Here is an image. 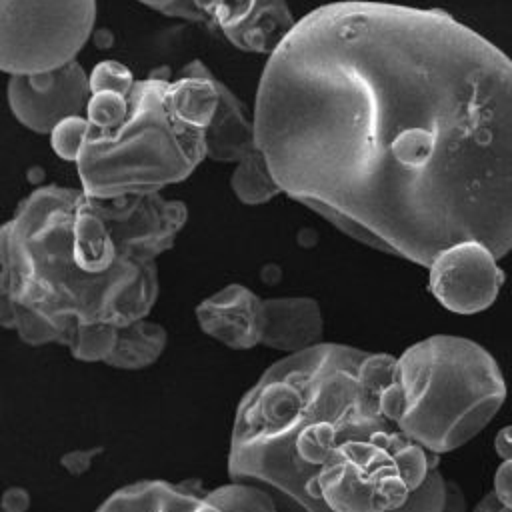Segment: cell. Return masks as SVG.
Segmentation results:
<instances>
[{
    "label": "cell",
    "instance_id": "obj_7",
    "mask_svg": "<svg viewBox=\"0 0 512 512\" xmlns=\"http://www.w3.org/2000/svg\"><path fill=\"white\" fill-rule=\"evenodd\" d=\"M98 204L120 248L138 262H156L188 220L186 204L160 192L98 198Z\"/></svg>",
    "mask_w": 512,
    "mask_h": 512
},
{
    "label": "cell",
    "instance_id": "obj_6",
    "mask_svg": "<svg viewBox=\"0 0 512 512\" xmlns=\"http://www.w3.org/2000/svg\"><path fill=\"white\" fill-rule=\"evenodd\" d=\"M96 0H0V68L36 74L76 60L92 36Z\"/></svg>",
    "mask_w": 512,
    "mask_h": 512
},
{
    "label": "cell",
    "instance_id": "obj_26",
    "mask_svg": "<svg viewBox=\"0 0 512 512\" xmlns=\"http://www.w3.org/2000/svg\"><path fill=\"white\" fill-rule=\"evenodd\" d=\"M494 494L498 500L512 510V460H502L494 474Z\"/></svg>",
    "mask_w": 512,
    "mask_h": 512
},
{
    "label": "cell",
    "instance_id": "obj_28",
    "mask_svg": "<svg viewBox=\"0 0 512 512\" xmlns=\"http://www.w3.org/2000/svg\"><path fill=\"white\" fill-rule=\"evenodd\" d=\"M96 454H98V450H72V452L64 454L60 462L70 474L78 476V474H84L92 466V460Z\"/></svg>",
    "mask_w": 512,
    "mask_h": 512
},
{
    "label": "cell",
    "instance_id": "obj_29",
    "mask_svg": "<svg viewBox=\"0 0 512 512\" xmlns=\"http://www.w3.org/2000/svg\"><path fill=\"white\" fill-rule=\"evenodd\" d=\"M468 502L464 496V490L456 480H446V500L442 512H466Z\"/></svg>",
    "mask_w": 512,
    "mask_h": 512
},
{
    "label": "cell",
    "instance_id": "obj_9",
    "mask_svg": "<svg viewBox=\"0 0 512 512\" xmlns=\"http://www.w3.org/2000/svg\"><path fill=\"white\" fill-rule=\"evenodd\" d=\"M498 260L486 244L476 240L442 250L428 266L432 296L456 314H478L490 308L506 278Z\"/></svg>",
    "mask_w": 512,
    "mask_h": 512
},
{
    "label": "cell",
    "instance_id": "obj_23",
    "mask_svg": "<svg viewBox=\"0 0 512 512\" xmlns=\"http://www.w3.org/2000/svg\"><path fill=\"white\" fill-rule=\"evenodd\" d=\"M446 500V478L438 468L430 470L426 480L408 494V498L388 512H442Z\"/></svg>",
    "mask_w": 512,
    "mask_h": 512
},
{
    "label": "cell",
    "instance_id": "obj_22",
    "mask_svg": "<svg viewBox=\"0 0 512 512\" xmlns=\"http://www.w3.org/2000/svg\"><path fill=\"white\" fill-rule=\"evenodd\" d=\"M130 112V98L118 92H92L86 118L96 130H114L118 128Z\"/></svg>",
    "mask_w": 512,
    "mask_h": 512
},
{
    "label": "cell",
    "instance_id": "obj_25",
    "mask_svg": "<svg viewBox=\"0 0 512 512\" xmlns=\"http://www.w3.org/2000/svg\"><path fill=\"white\" fill-rule=\"evenodd\" d=\"M138 2L148 6L150 10H156V12L164 14V16L182 18V20L206 26L204 14L200 12L196 0H138Z\"/></svg>",
    "mask_w": 512,
    "mask_h": 512
},
{
    "label": "cell",
    "instance_id": "obj_20",
    "mask_svg": "<svg viewBox=\"0 0 512 512\" xmlns=\"http://www.w3.org/2000/svg\"><path fill=\"white\" fill-rule=\"evenodd\" d=\"M118 340V326L114 324H80L76 326L70 344V354L80 362H104L112 356Z\"/></svg>",
    "mask_w": 512,
    "mask_h": 512
},
{
    "label": "cell",
    "instance_id": "obj_19",
    "mask_svg": "<svg viewBox=\"0 0 512 512\" xmlns=\"http://www.w3.org/2000/svg\"><path fill=\"white\" fill-rule=\"evenodd\" d=\"M206 498L222 512H280L268 490L250 482L222 484L206 492Z\"/></svg>",
    "mask_w": 512,
    "mask_h": 512
},
{
    "label": "cell",
    "instance_id": "obj_15",
    "mask_svg": "<svg viewBox=\"0 0 512 512\" xmlns=\"http://www.w3.org/2000/svg\"><path fill=\"white\" fill-rule=\"evenodd\" d=\"M218 100V78L202 60H192L182 66L166 86V106L170 114L194 130L206 132L216 114Z\"/></svg>",
    "mask_w": 512,
    "mask_h": 512
},
{
    "label": "cell",
    "instance_id": "obj_14",
    "mask_svg": "<svg viewBox=\"0 0 512 512\" xmlns=\"http://www.w3.org/2000/svg\"><path fill=\"white\" fill-rule=\"evenodd\" d=\"M218 90V108L204 132L206 158L238 164L260 148L254 116L248 114L244 102L222 80H218Z\"/></svg>",
    "mask_w": 512,
    "mask_h": 512
},
{
    "label": "cell",
    "instance_id": "obj_10",
    "mask_svg": "<svg viewBox=\"0 0 512 512\" xmlns=\"http://www.w3.org/2000/svg\"><path fill=\"white\" fill-rule=\"evenodd\" d=\"M206 26L242 52L272 56L298 20L288 0H196Z\"/></svg>",
    "mask_w": 512,
    "mask_h": 512
},
{
    "label": "cell",
    "instance_id": "obj_12",
    "mask_svg": "<svg viewBox=\"0 0 512 512\" xmlns=\"http://www.w3.org/2000/svg\"><path fill=\"white\" fill-rule=\"evenodd\" d=\"M324 316L320 304L308 296L264 298L262 346L298 354L322 344Z\"/></svg>",
    "mask_w": 512,
    "mask_h": 512
},
{
    "label": "cell",
    "instance_id": "obj_11",
    "mask_svg": "<svg viewBox=\"0 0 512 512\" xmlns=\"http://www.w3.org/2000/svg\"><path fill=\"white\" fill-rule=\"evenodd\" d=\"M200 330L232 350L262 344L264 298L244 284H228L196 306Z\"/></svg>",
    "mask_w": 512,
    "mask_h": 512
},
{
    "label": "cell",
    "instance_id": "obj_27",
    "mask_svg": "<svg viewBox=\"0 0 512 512\" xmlns=\"http://www.w3.org/2000/svg\"><path fill=\"white\" fill-rule=\"evenodd\" d=\"M32 504V498L26 488L22 486H10L4 490L2 500H0V510L2 512H28Z\"/></svg>",
    "mask_w": 512,
    "mask_h": 512
},
{
    "label": "cell",
    "instance_id": "obj_24",
    "mask_svg": "<svg viewBox=\"0 0 512 512\" xmlns=\"http://www.w3.org/2000/svg\"><path fill=\"white\" fill-rule=\"evenodd\" d=\"M90 90L92 92H118L130 98L136 86L132 70L116 60H102L90 70Z\"/></svg>",
    "mask_w": 512,
    "mask_h": 512
},
{
    "label": "cell",
    "instance_id": "obj_18",
    "mask_svg": "<svg viewBox=\"0 0 512 512\" xmlns=\"http://www.w3.org/2000/svg\"><path fill=\"white\" fill-rule=\"evenodd\" d=\"M0 324L14 330L16 336L28 346H66V334L50 318L4 298H0Z\"/></svg>",
    "mask_w": 512,
    "mask_h": 512
},
{
    "label": "cell",
    "instance_id": "obj_1",
    "mask_svg": "<svg viewBox=\"0 0 512 512\" xmlns=\"http://www.w3.org/2000/svg\"><path fill=\"white\" fill-rule=\"evenodd\" d=\"M258 146L282 192L352 240L428 268L512 250V58L438 8H314L268 56Z\"/></svg>",
    "mask_w": 512,
    "mask_h": 512
},
{
    "label": "cell",
    "instance_id": "obj_13",
    "mask_svg": "<svg viewBox=\"0 0 512 512\" xmlns=\"http://www.w3.org/2000/svg\"><path fill=\"white\" fill-rule=\"evenodd\" d=\"M94 512H222L206 492L166 480H140L110 494Z\"/></svg>",
    "mask_w": 512,
    "mask_h": 512
},
{
    "label": "cell",
    "instance_id": "obj_3",
    "mask_svg": "<svg viewBox=\"0 0 512 512\" xmlns=\"http://www.w3.org/2000/svg\"><path fill=\"white\" fill-rule=\"evenodd\" d=\"M158 294V264L130 258L82 188L40 186L0 228V298L50 318L66 346L80 324L148 318Z\"/></svg>",
    "mask_w": 512,
    "mask_h": 512
},
{
    "label": "cell",
    "instance_id": "obj_4",
    "mask_svg": "<svg viewBox=\"0 0 512 512\" xmlns=\"http://www.w3.org/2000/svg\"><path fill=\"white\" fill-rule=\"evenodd\" d=\"M398 426L432 454L452 452L498 414L506 380L478 342L434 334L396 358Z\"/></svg>",
    "mask_w": 512,
    "mask_h": 512
},
{
    "label": "cell",
    "instance_id": "obj_5",
    "mask_svg": "<svg viewBox=\"0 0 512 512\" xmlns=\"http://www.w3.org/2000/svg\"><path fill=\"white\" fill-rule=\"evenodd\" d=\"M168 74L160 68L136 82L128 118L118 128H92L76 162L86 194L118 198L162 192L184 182L206 158L204 132L178 122L166 106Z\"/></svg>",
    "mask_w": 512,
    "mask_h": 512
},
{
    "label": "cell",
    "instance_id": "obj_30",
    "mask_svg": "<svg viewBox=\"0 0 512 512\" xmlns=\"http://www.w3.org/2000/svg\"><path fill=\"white\" fill-rule=\"evenodd\" d=\"M494 448L500 460H512V426H504L498 430L494 438Z\"/></svg>",
    "mask_w": 512,
    "mask_h": 512
},
{
    "label": "cell",
    "instance_id": "obj_17",
    "mask_svg": "<svg viewBox=\"0 0 512 512\" xmlns=\"http://www.w3.org/2000/svg\"><path fill=\"white\" fill-rule=\"evenodd\" d=\"M230 188L234 196L248 206H260L270 202L278 194H284L260 148L234 164Z\"/></svg>",
    "mask_w": 512,
    "mask_h": 512
},
{
    "label": "cell",
    "instance_id": "obj_16",
    "mask_svg": "<svg viewBox=\"0 0 512 512\" xmlns=\"http://www.w3.org/2000/svg\"><path fill=\"white\" fill-rule=\"evenodd\" d=\"M168 344V332L162 324L148 318L118 328V340L112 356L106 360L116 370H144L160 360Z\"/></svg>",
    "mask_w": 512,
    "mask_h": 512
},
{
    "label": "cell",
    "instance_id": "obj_2",
    "mask_svg": "<svg viewBox=\"0 0 512 512\" xmlns=\"http://www.w3.org/2000/svg\"><path fill=\"white\" fill-rule=\"evenodd\" d=\"M396 358L322 342L270 364L238 402L230 480L280 512L398 508L440 456L398 426Z\"/></svg>",
    "mask_w": 512,
    "mask_h": 512
},
{
    "label": "cell",
    "instance_id": "obj_31",
    "mask_svg": "<svg viewBox=\"0 0 512 512\" xmlns=\"http://www.w3.org/2000/svg\"><path fill=\"white\" fill-rule=\"evenodd\" d=\"M472 512H512V510L506 508V506L498 500V496L494 494V490H490L488 494L482 496V500L474 506Z\"/></svg>",
    "mask_w": 512,
    "mask_h": 512
},
{
    "label": "cell",
    "instance_id": "obj_21",
    "mask_svg": "<svg viewBox=\"0 0 512 512\" xmlns=\"http://www.w3.org/2000/svg\"><path fill=\"white\" fill-rule=\"evenodd\" d=\"M90 132H92V124L86 116H70L60 124H56V128L48 134V138L58 158L68 162H78Z\"/></svg>",
    "mask_w": 512,
    "mask_h": 512
},
{
    "label": "cell",
    "instance_id": "obj_8",
    "mask_svg": "<svg viewBox=\"0 0 512 512\" xmlns=\"http://www.w3.org/2000/svg\"><path fill=\"white\" fill-rule=\"evenodd\" d=\"M8 106L12 116L36 134H50L70 116H86L92 96L90 76L78 60L36 74L8 78Z\"/></svg>",
    "mask_w": 512,
    "mask_h": 512
}]
</instances>
